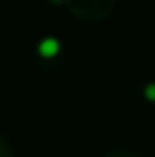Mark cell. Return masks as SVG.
<instances>
[{"label": "cell", "instance_id": "7a4b0ae2", "mask_svg": "<svg viewBox=\"0 0 155 157\" xmlns=\"http://www.w3.org/2000/svg\"><path fill=\"white\" fill-rule=\"evenodd\" d=\"M148 93H150V97H152V99H155V88H150V91H148Z\"/></svg>", "mask_w": 155, "mask_h": 157}, {"label": "cell", "instance_id": "6da1fadb", "mask_svg": "<svg viewBox=\"0 0 155 157\" xmlns=\"http://www.w3.org/2000/svg\"><path fill=\"white\" fill-rule=\"evenodd\" d=\"M57 49H59V44L53 42V40H46V42L40 46V51H42L46 57H53V55L57 53Z\"/></svg>", "mask_w": 155, "mask_h": 157}]
</instances>
